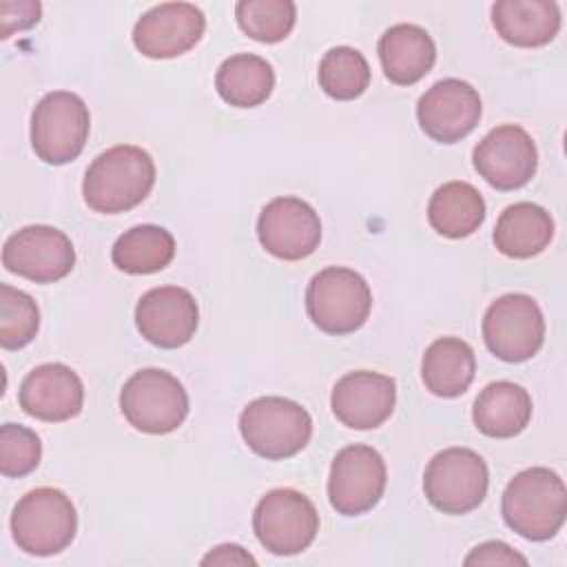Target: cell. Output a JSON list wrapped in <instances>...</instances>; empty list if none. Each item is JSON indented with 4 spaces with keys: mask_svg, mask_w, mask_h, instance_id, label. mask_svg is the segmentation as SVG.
I'll return each mask as SVG.
<instances>
[{
    "mask_svg": "<svg viewBox=\"0 0 567 567\" xmlns=\"http://www.w3.org/2000/svg\"><path fill=\"white\" fill-rule=\"evenodd\" d=\"M153 184V157L140 146L117 144L91 162L82 182V195L95 213L115 215L142 204Z\"/></svg>",
    "mask_w": 567,
    "mask_h": 567,
    "instance_id": "6da1fadb",
    "label": "cell"
},
{
    "mask_svg": "<svg viewBox=\"0 0 567 567\" xmlns=\"http://www.w3.org/2000/svg\"><path fill=\"white\" fill-rule=\"evenodd\" d=\"M501 512L509 529L527 540H549L567 516V489L549 467H527L505 487Z\"/></svg>",
    "mask_w": 567,
    "mask_h": 567,
    "instance_id": "7a4b0ae2",
    "label": "cell"
},
{
    "mask_svg": "<svg viewBox=\"0 0 567 567\" xmlns=\"http://www.w3.org/2000/svg\"><path fill=\"white\" fill-rule=\"evenodd\" d=\"M78 514L71 498L58 487H35L13 507L11 536L18 549L31 556H53L71 545Z\"/></svg>",
    "mask_w": 567,
    "mask_h": 567,
    "instance_id": "3957f363",
    "label": "cell"
},
{
    "mask_svg": "<svg viewBox=\"0 0 567 567\" xmlns=\"http://www.w3.org/2000/svg\"><path fill=\"white\" fill-rule=\"evenodd\" d=\"M239 432L255 454L268 461H281L299 454L308 445L312 419L297 401L259 396L241 410Z\"/></svg>",
    "mask_w": 567,
    "mask_h": 567,
    "instance_id": "277c9868",
    "label": "cell"
},
{
    "mask_svg": "<svg viewBox=\"0 0 567 567\" xmlns=\"http://www.w3.org/2000/svg\"><path fill=\"white\" fill-rule=\"evenodd\" d=\"M370 308V286L352 268H323L306 288V312L326 334H350L359 330L368 321Z\"/></svg>",
    "mask_w": 567,
    "mask_h": 567,
    "instance_id": "5b68a950",
    "label": "cell"
},
{
    "mask_svg": "<svg viewBox=\"0 0 567 567\" xmlns=\"http://www.w3.org/2000/svg\"><path fill=\"white\" fill-rule=\"evenodd\" d=\"M89 131V106L71 91L47 93L31 113V146L44 164L73 162L84 151Z\"/></svg>",
    "mask_w": 567,
    "mask_h": 567,
    "instance_id": "8992f818",
    "label": "cell"
},
{
    "mask_svg": "<svg viewBox=\"0 0 567 567\" xmlns=\"http://www.w3.org/2000/svg\"><path fill=\"white\" fill-rule=\"evenodd\" d=\"M120 410L135 430L168 434L184 423L188 394L171 372L144 368L126 379L120 392Z\"/></svg>",
    "mask_w": 567,
    "mask_h": 567,
    "instance_id": "52a82bcc",
    "label": "cell"
},
{
    "mask_svg": "<svg viewBox=\"0 0 567 567\" xmlns=\"http://www.w3.org/2000/svg\"><path fill=\"white\" fill-rule=\"evenodd\" d=\"M489 470L470 447H447L432 456L423 474V492L432 507L461 516L476 509L487 494Z\"/></svg>",
    "mask_w": 567,
    "mask_h": 567,
    "instance_id": "ba28073f",
    "label": "cell"
},
{
    "mask_svg": "<svg viewBox=\"0 0 567 567\" xmlns=\"http://www.w3.org/2000/svg\"><path fill=\"white\" fill-rule=\"evenodd\" d=\"M257 540L275 556H295L308 549L319 532L315 503L290 487L270 489L252 512Z\"/></svg>",
    "mask_w": 567,
    "mask_h": 567,
    "instance_id": "9c48e42d",
    "label": "cell"
},
{
    "mask_svg": "<svg viewBox=\"0 0 567 567\" xmlns=\"http://www.w3.org/2000/svg\"><path fill=\"white\" fill-rule=\"evenodd\" d=\"M483 341L492 354L507 363L532 359L545 341L540 306L523 292L498 297L483 315Z\"/></svg>",
    "mask_w": 567,
    "mask_h": 567,
    "instance_id": "30bf717a",
    "label": "cell"
},
{
    "mask_svg": "<svg viewBox=\"0 0 567 567\" xmlns=\"http://www.w3.org/2000/svg\"><path fill=\"white\" fill-rule=\"evenodd\" d=\"M388 470L383 456L363 443L337 452L328 476V498L337 514L359 516L370 512L383 496Z\"/></svg>",
    "mask_w": 567,
    "mask_h": 567,
    "instance_id": "8fae6325",
    "label": "cell"
},
{
    "mask_svg": "<svg viewBox=\"0 0 567 567\" xmlns=\"http://www.w3.org/2000/svg\"><path fill=\"white\" fill-rule=\"evenodd\" d=\"M2 266L29 281L53 284L73 270L75 250L71 239L53 226H24L4 241Z\"/></svg>",
    "mask_w": 567,
    "mask_h": 567,
    "instance_id": "7c38bea8",
    "label": "cell"
},
{
    "mask_svg": "<svg viewBox=\"0 0 567 567\" xmlns=\"http://www.w3.org/2000/svg\"><path fill=\"white\" fill-rule=\"evenodd\" d=\"M472 162L476 173L496 190H516L534 177L538 151L523 126L501 124L474 146Z\"/></svg>",
    "mask_w": 567,
    "mask_h": 567,
    "instance_id": "4fadbf2b",
    "label": "cell"
},
{
    "mask_svg": "<svg viewBox=\"0 0 567 567\" xmlns=\"http://www.w3.org/2000/svg\"><path fill=\"white\" fill-rule=\"evenodd\" d=\"M257 237L272 257L299 261L319 248L321 221L308 202L299 197H275L259 213Z\"/></svg>",
    "mask_w": 567,
    "mask_h": 567,
    "instance_id": "5bb4252c",
    "label": "cell"
},
{
    "mask_svg": "<svg viewBox=\"0 0 567 567\" xmlns=\"http://www.w3.org/2000/svg\"><path fill=\"white\" fill-rule=\"evenodd\" d=\"M206 18L190 2H162L151 7L133 27L135 49L151 60L188 53L204 35Z\"/></svg>",
    "mask_w": 567,
    "mask_h": 567,
    "instance_id": "9a60e30c",
    "label": "cell"
},
{
    "mask_svg": "<svg viewBox=\"0 0 567 567\" xmlns=\"http://www.w3.org/2000/svg\"><path fill=\"white\" fill-rule=\"evenodd\" d=\"M481 113L478 91L458 78H445L432 84L416 104L421 128L441 144H454L467 137L476 128Z\"/></svg>",
    "mask_w": 567,
    "mask_h": 567,
    "instance_id": "2e32d148",
    "label": "cell"
},
{
    "mask_svg": "<svg viewBox=\"0 0 567 567\" xmlns=\"http://www.w3.org/2000/svg\"><path fill=\"white\" fill-rule=\"evenodd\" d=\"M199 308L182 286H159L144 292L135 306L140 334L157 348H179L195 337Z\"/></svg>",
    "mask_w": 567,
    "mask_h": 567,
    "instance_id": "e0dca14e",
    "label": "cell"
},
{
    "mask_svg": "<svg viewBox=\"0 0 567 567\" xmlns=\"http://www.w3.org/2000/svg\"><path fill=\"white\" fill-rule=\"evenodd\" d=\"M396 403V383L392 377L354 370L343 374L330 396L334 416L352 430H374L383 425Z\"/></svg>",
    "mask_w": 567,
    "mask_h": 567,
    "instance_id": "ac0fdd59",
    "label": "cell"
},
{
    "mask_svg": "<svg viewBox=\"0 0 567 567\" xmlns=\"http://www.w3.org/2000/svg\"><path fill=\"white\" fill-rule=\"evenodd\" d=\"M20 408L40 421L60 423L78 416L84 405V385L64 363L35 365L20 383Z\"/></svg>",
    "mask_w": 567,
    "mask_h": 567,
    "instance_id": "d6986e66",
    "label": "cell"
},
{
    "mask_svg": "<svg viewBox=\"0 0 567 567\" xmlns=\"http://www.w3.org/2000/svg\"><path fill=\"white\" fill-rule=\"evenodd\" d=\"M379 60L390 82L399 86L416 84L436 62V44L419 24H394L379 38Z\"/></svg>",
    "mask_w": 567,
    "mask_h": 567,
    "instance_id": "ffe728a7",
    "label": "cell"
},
{
    "mask_svg": "<svg viewBox=\"0 0 567 567\" xmlns=\"http://www.w3.org/2000/svg\"><path fill=\"white\" fill-rule=\"evenodd\" d=\"M492 24L514 47H545L560 31V9L551 0H498L492 4Z\"/></svg>",
    "mask_w": 567,
    "mask_h": 567,
    "instance_id": "44dd1931",
    "label": "cell"
},
{
    "mask_svg": "<svg viewBox=\"0 0 567 567\" xmlns=\"http://www.w3.org/2000/svg\"><path fill=\"white\" fill-rule=\"evenodd\" d=\"M532 419V396L512 381H494L481 390L472 408V421L485 436L512 439Z\"/></svg>",
    "mask_w": 567,
    "mask_h": 567,
    "instance_id": "7402d4cb",
    "label": "cell"
},
{
    "mask_svg": "<svg viewBox=\"0 0 567 567\" xmlns=\"http://www.w3.org/2000/svg\"><path fill=\"white\" fill-rule=\"evenodd\" d=\"M474 374V350L458 337H441L432 341L421 361V377L425 388L443 399L461 396L472 385Z\"/></svg>",
    "mask_w": 567,
    "mask_h": 567,
    "instance_id": "603a6c76",
    "label": "cell"
},
{
    "mask_svg": "<svg viewBox=\"0 0 567 567\" xmlns=\"http://www.w3.org/2000/svg\"><path fill=\"white\" fill-rule=\"evenodd\" d=\"M551 237V215L532 202H516L507 206L494 228V246L512 259H529L543 252Z\"/></svg>",
    "mask_w": 567,
    "mask_h": 567,
    "instance_id": "cb8c5ba5",
    "label": "cell"
},
{
    "mask_svg": "<svg viewBox=\"0 0 567 567\" xmlns=\"http://www.w3.org/2000/svg\"><path fill=\"white\" fill-rule=\"evenodd\" d=\"M215 89L226 104L255 109L270 97L275 89V71L270 62L255 53H235L219 64Z\"/></svg>",
    "mask_w": 567,
    "mask_h": 567,
    "instance_id": "d4e9b609",
    "label": "cell"
},
{
    "mask_svg": "<svg viewBox=\"0 0 567 567\" xmlns=\"http://www.w3.org/2000/svg\"><path fill=\"white\" fill-rule=\"evenodd\" d=\"M485 219V199L467 182H447L434 190L427 204L430 226L450 239L470 237Z\"/></svg>",
    "mask_w": 567,
    "mask_h": 567,
    "instance_id": "484cf974",
    "label": "cell"
},
{
    "mask_svg": "<svg viewBox=\"0 0 567 567\" xmlns=\"http://www.w3.org/2000/svg\"><path fill=\"white\" fill-rule=\"evenodd\" d=\"M175 257L173 235L155 224H142L122 233L111 250L117 270L128 275H151L164 270Z\"/></svg>",
    "mask_w": 567,
    "mask_h": 567,
    "instance_id": "4316f807",
    "label": "cell"
},
{
    "mask_svg": "<svg viewBox=\"0 0 567 567\" xmlns=\"http://www.w3.org/2000/svg\"><path fill=\"white\" fill-rule=\"evenodd\" d=\"M319 86L332 100H354L370 86V64L352 47H334L319 62Z\"/></svg>",
    "mask_w": 567,
    "mask_h": 567,
    "instance_id": "83f0119b",
    "label": "cell"
},
{
    "mask_svg": "<svg viewBox=\"0 0 567 567\" xmlns=\"http://www.w3.org/2000/svg\"><path fill=\"white\" fill-rule=\"evenodd\" d=\"M239 29L257 42H281L297 22V7L290 0H239L235 4Z\"/></svg>",
    "mask_w": 567,
    "mask_h": 567,
    "instance_id": "f1b7e54d",
    "label": "cell"
},
{
    "mask_svg": "<svg viewBox=\"0 0 567 567\" xmlns=\"http://www.w3.org/2000/svg\"><path fill=\"white\" fill-rule=\"evenodd\" d=\"M40 328V310L31 295L9 284L0 286V346L20 350L31 343Z\"/></svg>",
    "mask_w": 567,
    "mask_h": 567,
    "instance_id": "f546056e",
    "label": "cell"
},
{
    "mask_svg": "<svg viewBox=\"0 0 567 567\" xmlns=\"http://www.w3.org/2000/svg\"><path fill=\"white\" fill-rule=\"evenodd\" d=\"M42 458V443L38 434L18 423L0 427V472L2 476H27Z\"/></svg>",
    "mask_w": 567,
    "mask_h": 567,
    "instance_id": "4dcf8cb0",
    "label": "cell"
},
{
    "mask_svg": "<svg viewBox=\"0 0 567 567\" xmlns=\"http://www.w3.org/2000/svg\"><path fill=\"white\" fill-rule=\"evenodd\" d=\"M40 2L33 0H2L0 2V38L7 40L13 31H24L29 27H33L40 20Z\"/></svg>",
    "mask_w": 567,
    "mask_h": 567,
    "instance_id": "1f68e13d",
    "label": "cell"
},
{
    "mask_svg": "<svg viewBox=\"0 0 567 567\" xmlns=\"http://www.w3.org/2000/svg\"><path fill=\"white\" fill-rule=\"evenodd\" d=\"M465 565H527V558L503 540H487L465 556Z\"/></svg>",
    "mask_w": 567,
    "mask_h": 567,
    "instance_id": "d6a6232c",
    "label": "cell"
},
{
    "mask_svg": "<svg viewBox=\"0 0 567 567\" xmlns=\"http://www.w3.org/2000/svg\"><path fill=\"white\" fill-rule=\"evenodd\" d=\"M255 563L257 560L241 545H235V543L217 545L202 558V565H255Z\"/></svg>",
    "mask_w": 567,
    "mask_h": 567,
    "instance_id": "836d02e7",
    "label": "cell"
}]
</instances>
